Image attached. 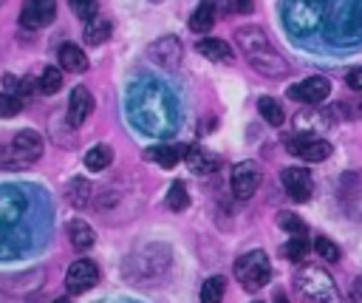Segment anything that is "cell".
<instances>
[{
  "label": "cell",
  "mask_w": 362,
  "mask_h": 303,
  "mask_svg": "<svg viewBox=\"0 0 362 303\" xmlns=\"http://www.w3.org/2000/svg\"><path fill=\"white\" fill-rule=\"evenodd\" d=\"M232 11L235 14H249V11H255V3L252 0H232Z\"/></svg>",
  "instance_id": "cell-37"
},
{
  "label": "cell",
  "mask_w": 362,
  "mask_h": 303,
  "mask_svg": "<svg viewBox=\"0 0 362 303\" xmlns=\"http://www.w3.org/2000/svg\"><path fill=\"white\" fill-rule=\"evenodd\" d=\"M235 278L246 292H257L272 280V263L263 249H252L235 261Z\"/></svg>",
  "instance_id": "cell-6"
},
{
  "label": "cell",
  "mask_w": 362,
  "mask_h": 303,
  "mask_svg": "<svg viewBox=\"0 0 362 303\" xmlns=\"http://www.w3.org/2000/svg\"><path fill=\"white\" fill-rule=\"evenodd\" d=\"M147 54H150V59H153L156 65H161V68H175V65L181 62L184 48H181V42H178L175 37H161L158 42H153V45L147 48Z\"/></svg>",
  "instance_id": "cell-15"
},
{
  "label": "cell",
  "mask_w": 362,
  "mask_h": 303,
  "mask_svg": "<svg viewBox=\"0 0 362 303\" xmlns=\"http://www.w3.org/2000/svg\"><path fill=\"white\" fill-rule=\"evenodd\" d=\"M354 295H356V297H359V300H362V278H359V280H356V283H354Z\"/></svg>",
  "instance_id": "cell-38"
},
{
  "label": "cell",
  "mask_w": 362,
  "mask_h": 303,
  "mask_svg": "<svg viewBox=\"0 0 362 303\" xmlns=\"http://www.w3.org/2000/svg\"><path fill=\"white\" fill-rule=\"evenodd\" d=\"M68 241H71V246H74V249L85 252V249H90V246H93L96 232H93V227H90L88 221L74 218V221H68Z\"/></svg>",
  "instance_id": "cell-18"
},
{
  "label": "cell",
  "mask_w": 362,
  "mask_h": 303,
  "mask_svg": "<svg viewBox=\"0 0 362 303\" xmlns=\"http://www.w3.org/2000/svg\"><path fill=\"white\" fill-rule=\"evenodd\" d=\"M57 17V3L54 0H25L23 11H20V25L23 28H42Z\"/></svg>",
  "instance_id": "cell-13"
},
{
  "label": "cell",
  "mask_w": 362,
  "mask_h": 303,
  "mask_svg": "<svg viewBox=\"0 0 362 303\" xmlns=\"http://www.w3.org/2000/svg\"><path fill=\"white\" fill-rule=\"evenodd\" d=\"M54 303H71V300H68V297H57Z\"/></svg>",
  "instance_id": "cell-40"
},
{
  "label": "cell",
  "mask_w": 362,
  "mask_h": 303,
  "mask_svg": "<svg viewBox=\"0 0 362 303\" xmlns=\"http://www.w3.org/2000/svg\"><path fill=\"white\" fill-rule=\"evenodd\" d=\"M68 201H71L74 207H85V204L90 201V184H88L82 176L71 178V184H68Z\"/></svg>",
  "instance_id": "cell-28"
},
{
  "label": "cell",
  "mask_w": 362,
  "mask_h": 303,
  "mask_svg": "<svg viewBox=\"0 0 362 303\" xmlns=\"http://www.w3.org/2000/svg\"><path fill=\"white\" fill-rule=\"evenodd\" d=\"M96 283H99V269H96L93 261L79 258V261H74V263L68 266V272H65V289H68L71 295H82V292H88V289L96 286Z\"/></svg>",
  "instance_id": "cell-10"
},
{
  "label": "cell",
  "mask_w": 362,
  "mask_h": 303,
  "mask_svg": "<svg viewBox=\"0 0 362 303\" xmlns=\"http://www.w3.org/2000/svg\"><path fill=\"white\" fill-rule=\"evenodd\" d=\"M345 85L354 88V91H362V68H351L345 74Z\"/></svg>",
  "instance_id": "cell-36"
},
{
  "label": "cell",
  "mask_w": 362,
  "mask_h": 303,
  "mask_svg": "<svg viewBox=\"0 0 362 303\" xmlns=\"http://www.w3.org/2000/svg\"><path fill=\"white\" fill-rule=\"evenodd\" d=\"M110 161H113V150H110L107 144H96V147H90V150L85 153V167L93 170V173L110 167Z\"/></svg>",
  "instance_id": "cell-25"
},
{
  "label": "cell",
  "mask_w": 362,
  "mask_h": 303,
  "mask_svg": "<svg viewBox=\"0 0 362 303\" xmlns=\"http://www.w3.org/2000/svg\"><path fill=\"white\" fill-rule=\"evenodd\" d=\"M235 42H238V48L243 51L246 62H249L257 74L272 76V79L288 74V62L274 51V45L269 42V37H266L263 28H257V25H243V28L235 31Z\"/></svg>",
  "instance_id": "cell-2"
},
{
  "label": "cell",
  "mask_w": 362,
  "mask_h": 303,
  "mask_svg": "<svg viewBox=\"0 0 362 303\" xmlns=\"http://www.w3.org/2000/svg\"><path fill=\"white\" fill-rule=\"evenodd\" d=\"M184 153H187V147H178V144H158V147H150L144 156H147L150 161H158V167L170 170V167L178 164V159H181Z\"/></svg>",
  "instance_id": "cell-20"
},
{
  "label": "cell",
  "mask_w": 362,
  "mask_h": 303,
  "mask_svg": "<svg viewBox=\"0 0 362 303\" xmlns=\"http://www.w3.org/2000/svg\"><path fill=\"white\" fill-rule=\"evenodd\" d=\"M110 31H113V25H110V20H105V17H93V20H88V25H85V42L88 45H102V42H107V37H110Z\"/></svg>",
  "instance_id": "cell-23"
},
{
  "label": "cell",
  "mask_w": 362,
  "mask_h": 303,
  "mask_svg": "<svg viewBox=\"0 0 362 303\" xmlns=\"http://www.w3.org/2000/svg\"><path fill=\"white\" fill-rule=\"evenodd\" d=\"M167 207H170V210H175V212H181V210H187V207H189V193H187V184H184V181H173V184H170Z\"/></svg>",
  "instance_id": "cell-29"
},
{
  "label": "cell",
  "mask_w": 362,
  "mask_h": 303,
  "mask_svg": "<svg viewBox=\"0 0 362 303\" xmlns=\"http://www.w3.org/2000/svg\"><path fill=\"white\" fill-rule=\"evenodd\" d=\"M359 113H362V105H359Z\"/></svg>",
  "instance_id": "cell-41"
},
{
  "label": "cell",
  "mask_w": 362,
  "mask_h": 303,
  "mask_svg": "<svg viewBox=\"0 0 362 303\" xmlns=\"http://www.w3.org/2000/svg\"><path fill=\"white\" fill-rule=\"evenodd\" d=\"M277 227L291 232V235H305V221L300 215H294V212H280L277 215Z\"/></svg>",
  "instance_id": "cell-33"
},
{
  "label": "cell",
  "mask_w": 362,
  "mask_h": 303,
  "mask_svg": "<svg viewBox=\"0 0 362 303\" xmlns=\"http://www.w3.org/2000/svg\"><path fill=\"white\" fill-rule=\"evenodd\" d=\"M57 57H59V68H62V71L82 74V71L88 68V54H85L79 45H74V42H62L59 51H57Z\"/></svg>",
  "instance_id": "cell-17"
},
{
  "label": "cell",
  "mask_w": 362,
  "mask_h": 303,
  "mask_svg": "<svg viewBox=\"0 0 362 303\" xmlns=\"http://www.w3.org/2000/svg\"><path fill=\"white\" fill-rule=\"evenodd\" d=\"M3 3H6V0H0V6H3Z\"/></svg>",
  "instance_id": "cell-42"
},
{
  "label": "cell",
  "mask_w": 362,
  "mask_h": 303,
  "mask_svg": "<svg viewBox=\"0 0 362 303\" xmlns=\"http://www.w3.org/2000/svg\"><path fill=\"white\" fill-rule=\"evenodd\" d=\"M25 215V195L17 193V187H0V241L11 238Z\"/></svg>",
  "instance_id": "cell-8"
},
{
  "label": "cell",
  "mask_w": 362,
  "mask_h": 303,
  "mask_svg": "<svg viewBox=\"0 0 362 303\" xmlns=\"http://www.w3.org/2000/svg\"><path fill=\"white\" fill-rule=\"evenodd\" d=\"M328 93H331V82L325 76H308L288 88V99H297L305 105H320L328 99Z\"/></svg>",
  "instance_id": "cell-12"
},
{
  "label": "cell",
  "mask_w": 362,
  "mask_h": 303,
  "mask_svg": "<svg viewBox=\"0 0 362 303\" xmlns=\"http://www.w3.org/2000/svg\"><path fill=\"white\" fill-rule=\"evenodd\" d=\"M308 241H305V235H291L286 244H283V255L291 261V263H300V261H305V255H308Z\"/></svg>",
  "instance_id": "cell-27"
},
{
  "label": "cell",
  "mask_w": 362,
  "mask_h": 303,
  "mask_svg": "<svg viewBox=\"0 0 362 303\" xmlns=\"http://www.w3.org/2000/svg\"><path fill=\"white\" fill-rule=\"evenodd\" d=\"M362 40V0H345V8L334 20V42L348 45Z\"/></svg>",
  "instance_id": "cell-7"
},
{
  "label": "cell",
  "mask_w": 362,
  "mask_h": 303,
  "mask_svg": "<svg viewBox=\"0 0 362 303\" xmlns=\"http://www.w3.org/2000/svg\"><path fill=\"white\" fill-rule=\"evenodd\" d=\"M187 164H189V170L192 173H212L215 167H218V159L212 156V153H206L204 147H187Z\"/></svg>",
  "instance_id": "cell-22"
},
{
  "label": "cell",
  "mask_w": 362,
  "mask_h": 303,
  "mask_svg": "<svg viewBox=\"0 0 362 303\" xmlns=\"http://www.w3.org/2000/svg\"><path fill=\"white\" fill-rule=\"evenodd\" d=\"M90 110H93V96H90V91H88L85 85H76V88L71 91V99H68V125L79 127V125L90 116Z\"/></svg>",
  "instance_id": "cell-16"
},
{
  "label": "cell",
  "mask_w": 362,
  "mask_h": 303,
  "mask_svg": "<svg viewBox=\"0 0 362 303\" xmlns=\"http://www.w3.org/2000/svg\"><path fill=\"white\" fill-rule=\"evenodd\" d=\"M195 48H198V54H204V57L212 59V62H232V48H229V42H223V40L204 37V40L195 42Z\"/></svg>",
  "instance_id": "cell-19"
},
{
  "label": "cell",
  "mask_w": 362,
  "mask_h": 303,
  "mask_svg": "<svg viewBox=\"0 0 362 303\" xmlns=\"http://www.w3.org/2000/svg\"><path fill=\"white\" fill-rule=\"evenodd\" d=\"M74 14L82 17V20H93L96 17V0H68Z\"/></svg>",
  "instance_id": "cell-34"
},
{
  "label": "cell",
  "mask_w": 362,
  "mask_h": 303,
  "mask_svg": "<svg viewBox=\"0 0 362 303\" xmlns=\"http://www.w3.org/2000/svg\"><path fill=\"white\" fill-rule=\"evenodd\" d=\"M257 110H260V116H263L272 127H280V125L286 122L283 105H280L277 99H272V96H260V99H257Z\"/></svg>",
  "instance_id": "cell-24"
},
{
  "label": "cell",
  "mask_w": 362,
  "mask_h": 303,
  "mask_svg": "<svg viewBox=\"0 0 362 303\" xmlns=\"http://www.w3.org/2000/svg\"><path fill=\"white\" fill-rule=\"evenodd\" d=\"M223 292H226V280L221 275H212L201 286V303H221L223 300Z\"/></svg>",
  "instance_id": "cell-26"
},
{
  "label": "cell",
  "mask_w": 362,
  "mask_h": 303,
  "mask_svg": "<svg viewBox=\"0 0 362 303\" xmlns=\"http://www.w3.org/2000/svg\"><path fill=\"white\" fill-rule=\"evenodd\" d=\"M59 88H62V68L45 65L42 74H40V91L42 93H57Z\"/></svg>",
  "instance_id": "cell-30"
},
{
  "label": "cell",
  "mask_w": 362,
  "mask_h": 303,
  "mask_svg": "<svg viewBox=\"0 0 362 303\" xmlns=\"http://www.w3.org/2000/svg\"><path fill=\"white\" fill-rule=\"evenodd\" d=\"M314 252L320 255V258H325L328 263H337L339 258H342V252H339V246L331 241V238H325V235H320L317 241H314Z\"/></svg>",
  "instance_id": "cell-31"
},
{
  "label": "cell",
  "mask_w": 362,
  "mask_h": 303,
  "mask_svg": "<svg viewBox=\"0 0 362 303\" xmlns=\"http://www.w3.org/2000/svg\"><path fill=\"white\" fill-rule=\"evenodd\" d=\"M127 113L150 136H170L178 127V105L173 93L158 82H139L130 91Z\"/></svg>",
  "instance_id": "cell-1"
},
{
  "label": "cell",
  "mask_w": 362,
  "mask_h": 303,
  "mask_svg": "<svg viewBox=\"0 0 362 303\" xmlns=\"http://www.w3.org/2000/svg\"><path fill=\"white\" fill-rule=\"evenodd\" d=\"M294 289L308 303H337V297H339L334 278L322 266H314V263L294 272Z\"/></svg>",
  "instance_id": "cell-4"
},
{
  "label": "cell",
  "mask_w": 362,
  "mask_h": 303,
  "mask_svg": "<svg viewBox=\"0 0 362 303\" xmlns=\"http://www.w3.org/2000/svg\"><path fill=\"white\" fill-rule=\"evenodd\" d=\"M286 150L303 161H322L331 156V144L320 136H308V133H300V136H291L286 142Z\"/></svg>",
  "instance_id": "cell-9"
},
{
  "label": "cell",
  "mask_w": 362,
  "mask_h": 303,
  "mask_svg": "<svg viewBox=\"0 0 362 303\" xmlns=\"http://www.w3.org/2000/svg\"><path fill=\"white\" fill-rule=\"evenodd\" d=\"M212 25H215V3H212V0H204V3L195 6L192 17H189V31L204 34V31H209Z\"/></svg>",
  "instance_id": "cell-21"
},
{
  "label": "cell",
  "mask_w": 362,
  "mask_h": 303,
  "mask_svg": "<svg viewBox=\"0 0 362 303\" xmlns=\"http://www.w3.org/2000/svg\"><path fill=\"white\" fill-rule=\"evenodd\" d=\"M280 181H283V187H286L291 201H308L311 198L314 181H311V173L305 167H286L280 173Z\"/></svg>",
  "instance_id": "cell-14"
},
{
  "label": "cell",
  "mask_w": 362,
  "mask_h": 303,
  "mask_svg": "<svg viewBox=\"0 0 362 303\" xmlns=\"http://www.w3.org/2000/svg\"><path fill=\"white\" fill-rule=\"evenodd\" d=\"M40 156H42V136L37 130H20L8 147H0V167L20 170L25 164H34Z\"/></svg>",
  "instance_id": "cell-5"
},
{
  "label": "cell",
  "mask_w": 362,
  "mask_h": 303,
  "mask_svg": "<svg viewBox=\"0 0 362 303\" xmlns=\"http://www.w3.org/2000/svg\"><path fill=\"white\" fill-rule=\"evenodd\" d=\"M20 110H23V99H20L17 93L3 91V93H0V119H11V116H17Z\"/></svg>",
  "instance_id": "cell-32"
},
{
  "label": "cell",
  "mask_w": 362,
  "mask_h": 303,
  "mask_svg": "<svg viewBox=\"0 0 362 303\" xmlns=\"http://www.w3.org/2000/svg\"><path fill=\"white\" fill-rule=\"evenodd\" d=\"M331 3L334 0H286L283 23L294 37H308L322 28Z\"/></svg>",
  "instance_id": "cell-3"
},
{
  "label": "cell",
  "mask_w": 362,
  "mask_h": 303,
  "mask_svg": "<svg viewBox=\"0 0 362 303\" xmlns=\"http://www.w3.org/2000/svg\"><path fill=\"white\" fill-rule=\"evenodd\" d=\"M6 88H8V93L14 91L20 99L31 93V82L28 79H14V74H6Z\"/></svg>",
  "instance_id": "cell-35"
},
{
  "label": "cell",
  "mask_w": 362,
  "mask_h": 303,
  "mask_svg": "<svg viewBox=\"0 0 362 303\" xmlns=\"http://www.w3.org/2000/svg\"><path fill=\"white\" fill-rule=\"evenodd\" d=\"M260 178H263V173H260V164H257V161H240V164H235V170H232V193H235L240 201H246V198H252L255 190L260 187Z\"/></svg>",
  "instance_id": "cell-11"
},
{
  "label": "cell",
  "mask_w": 362,
  "mask_h": 303,
  "mask_svg": "<svg viewBox=\"0 0 362 303\" xmlns=\"http://www.w3.org/2000/svg\"><path fill=\"white\" fill-rule=\"evenodd\" d=\"M274 303H288V297L283 292H274Z\"/></svg>",
  "instance_id": "cell-39"
}]
</instances>
